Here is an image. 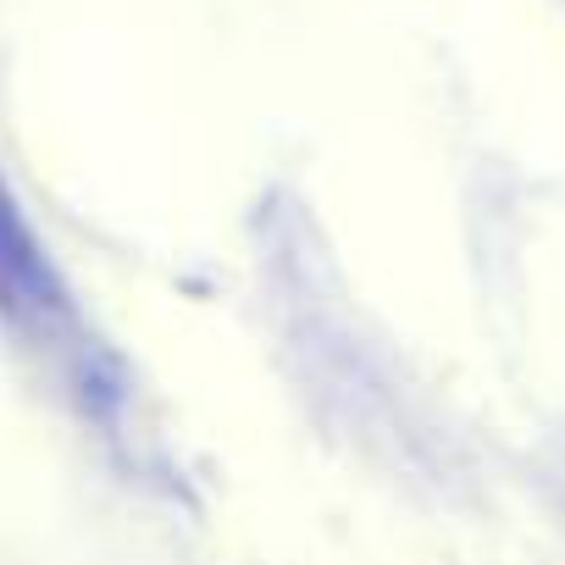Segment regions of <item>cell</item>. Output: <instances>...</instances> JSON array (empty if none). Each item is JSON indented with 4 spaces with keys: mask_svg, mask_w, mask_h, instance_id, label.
<instances>
[{
    "mask_svg": "<svg viewBox=\"0 0 565 565\" xmlns=\"http://www.w3.org/2000/svg\"><path fill=\"white\" fill-rule=\"evenodd\" d=\"M67 306L62 277L34 233V222L23 216L7 172H0V311L7 317H56Z\"/></svg>",
    "mask_w": 565,
    "mask_h": 565,
    "instance_id": "6da1fadb",
    "label": "cell"
}]
</instances>
